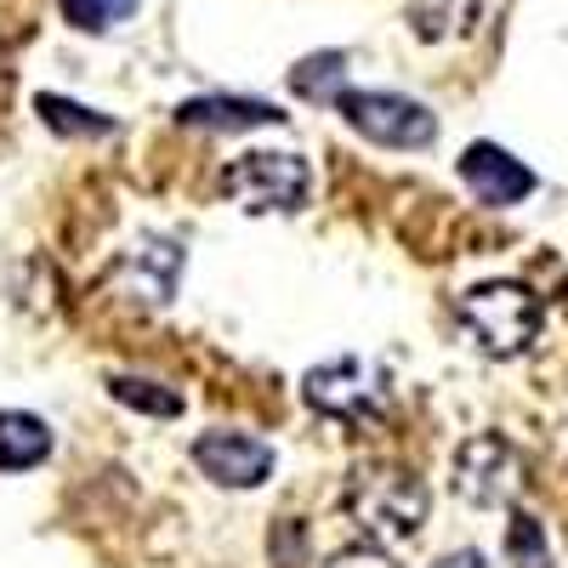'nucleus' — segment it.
Segmentation results:
<instances>
[{"label": "nucleus", "mask_w": 568, "mask_h": 568, "mask_svg": "<svg viewBox=\"0 0 568 568\" xmlns=\"http://www.w3.org/2000/svg\"><path fill=\"white\" fill-rule=\"evenodd\" d=\"M460 324L489 358H517V353L535 347L540 324H546V307H540V296L529 291V284L495 278V284H478V291L460 296Z\"/></svg>", "instance_id": "obj_1"}, {"label": "nucleus", "mask_w": 568, "mask_h": 568, "mask_svg": "<svg viewBox=\"0 0 568 568\" xmlns=\"http://www.w3.org/2000/svg\"><path fill=\"white\" fill-rule=\"evenodd\" d=\"M426 506H433V495H426V484L415 478V471H404V466H369V471H358L353 489H347L353 524L369 540H387V546L420 535Z\"/></svg>", "instance_id": "obj_2"}, {"label": "nucleus", "mask_w": 568, "mask_h": 568, "mask_svg": "<svg viewBox=\"0 0 568 568\" xmlns=\"http://www.w3.org/2000/svg\"><path fill=\"white\" fill-rule=\"evenodd\" d=\"M329 109H342V120L364 142H375V149H433L438 142L433 109L415 103V98H398V91H353V85H342V98Z\"/></svg>", "instance_id": "obj_3"}, {"label": "nucleus", "mask_w": 568, "mask_h": 568, "mask_svg": "<svg viewBox=\"0 0 568 568\" xmlns=\"http://www.w3.org/2000/svg\"><path fill=\"white\" fill-rule=\"evenodd\" d=\"M222 194L240 211H302L313 194V171L302 154H245L222 171Z\"/></svg>", "instance_id": "obj_4"}, {"label": "nucleus", "mask_w": 568, "mask_h": 568, "mask_svg": "<svg viewBox=\"0 0 568 568\" xmlns=\"http://www.w3.org/2000/svg\"><path fill=\"white\" fill-rule=\"evenodd\" d=\"M302 398H307V409H318L329 420H369L387 409V375H382V364L336 358V364L307 369Z\"/></svg>", "instance_id": "obj_5"}, {"label": "nucleus", "mask_w": 568, "mask_h": 568, "mask_svg": "<svg viewBox=\"0 0 568 568\" xmlns=\"http://www.w3.org/2000/svg\"><path fill=\"white\" fill-rule=\"evenodd\" d=\"M524 489V455H517L500 433L466 438L455 455V495L466 506H511Z\"/></svg>", "instance_id": "obj_6"}, {"label": "nucleus", "mask_w": 568, "mask_h": 568, "mask_svg": "<svg viewBox=\"0 0 568 568\" xmlns=\"http://www.w3.org/2000/svg\"><path fill=\"white\" fill-rule=\"evenodd\" d=\"M194 466L216 489H262L273 478V449L262 438H245V433L216 426V433L194 438Z\"/></svg>", "instance_id": "obj_7"}, {"label": "nucleus", "mask_w": 568, "mask_h": 568, "mask_svg": "<svg viewBox=\"0 0 568 568\" xmlns=\"http://www.w3.org/2000/svg\"><path fill=\"white\" fill-rule=\"evenodd\" d=\"M176 278H182V245L165 233H142L114 267V284L142 307H165L176 296Z\"/></svg>", "instance_id": "obj_8"}, {"label": "nucleus", "mask_w": 568, "mask_h": 568, "mask_svg": "<svg viewBox=\"0 0 568 568\" xmlns=\"http://www.w3.org/2000/svg\"><path fill=\"white\" fill-rule=\"evenodd\" d=\"M460 182L478 194V205H524L535 194V171L524 160H511L500 142H471V149L460 154Z\"/></svg>", "instance_id": "obj_9"}, {"label": "nucleus", "mask_w": 568, "mask_h": 568, "mask_svg": "<svg viewBox=\"0 0 568 568\" xmlns=\"http://www.w3.org/2000/svg\"><path fill=\"white\" fill-rule=\"evenodd\" d=\"M176 120L194 131H251V125H278L284 114L262 98H194L176 109Z\"/></svg>", "instance_id": "obj_10"}, {"label": "nucleus", "mask_w": 568, "mask_h": 568, "mask_svg": "<svg viewBox=\"0 0 568 568\" xmlns=\"http://www.w3.org/2000/svg\"><path fill=\"white\" fill-rule=\"evenodd\" d=\"M52 455V426L29 409H0V471H29Z\"/></svg>", "instance_id": "obj_11"}, {"label": "nucleus", "mask_w": 568, "mask_h": 568, "mask_svg": "<svg viewBox=\"0 0 568 568\" xmlns=\"http://www.w3.org/2000/svg\"><path fill=\"white\" fill-rule=\"evenodd\" d=\"M342 85H347V52H318L291 69V91L307 103H336Z\"/></svg>", "instance_id": "obj_12"}, {"label": "nucleus", "mask_w": 568, "mask_h": 568, "mask_svg": "<svg viewBox=\"0 0 568 568\" xmlns=\"http://www.w3.org/2000/svg\"><path fill=\"white\" fill-rule=\"evenodd\" d=\"M109 393H114L125 409L160 415V420H176V415H182V393H171V387H160V382H142V375H109Z\"/></svg>", "instance_id": "obj_13"}, {"label": "nucleus", "mask_w": 568, "mask_h": 568, "mask_svg": "<svg viewBox=\"0 0 568 568\" xmlns=\"http://www.w3.org/2000/svg\"><path fill=\"white\" fill-rule=\"evenodd\" d=\"M471 18H478V0H415V34H420V40L466 34Z\"/></svg>", "instance_id": "obj_14"}, {"label": "nucleus", "mask_w": 568, "mask_h": 568, "mask_svg": "<svg viewBox=\"0 0 568 568\" xmlns=\"http://www.w3.org/2000/svg\"><path fill=\"white\" fill-rule=\"evenodd\" d=\"M34 109H40V120L52 125L58 136H109V131H114L109 114H91V109H80V103H69V98H40Z\"/></svg>", "instance_id": "obj_15"}, {"label": "nucleus", "mask_w": 568, "mask_h": 568, "mask_svg": "<svg viewBox=\"0 0 568 568\" xmlns=\"http://www.w3.org/2000/svg\"><path fill=\"white\" fill-rule=\"evenodd\" d=\"M58 7H63V18H69L74 29L103 34V29H114V23H125V18L136 12V0H58Z\"/></svg>", "instance_id": "obj_16"}, {"label": "nucleus", "mask_w": 568, "mask_h": 568, "mask_svg": "<svg viewBox=\"0 0 568 568\" xmlns=\"http://www.w3.org/2000/svg\"><path fill=\"white\" fill-rule=\"evenodd\" d=\"M506 551L517 568H551V551H546V529L535 524L529 511H517L511 517V529H506Z\"/></svg>", "instance_id": "obj_17"}, {"label": "nucleus", "mask_w": 568, "mask_h": 568, "mask_svg": "<svg viewBox=\"0 0 568 568\" xmlns=\"http://www.w3.org/2000/svg\"><path fill=\"white\" fill-rule=\"evenodd\" d=\"M324 568H393L387 551H369V546H353V551H336Z\"/></svg>", "instance_id": "obj_18"}, {"label": "nucleus", "mask_w": 568, "mask_h": 568, "mask_svg": "<svg viewBox=\"0 0 568 568\" xmlns=\"http://www.w3.org/2000/svg\"><path fill=\"white\" fill-rule=\"evenodd\" d=\"M433 568H489V562H484V551H449V557L433 562Z\"/></svg>", "instance_id": "obj_19"}]
</instances>
